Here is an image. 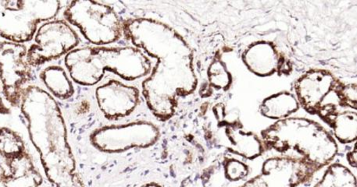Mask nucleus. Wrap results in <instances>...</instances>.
I'll return each instance as SVG.
<instances>
[{
    "mask_svg": "<svg viewBox=\"0 0 357 187\" xmlns=\"http://www.w3.org/2000/svg\"><path fill=\"white\" fill-rule=\"evenodd\" d=\"M96 99L100 111L109 120L131 115L140 101L137 88L116 80H110L96 90Z\"/></svg>",
    "mask_w": 357,
    "mask_h": 187,
    "instance_id": "9d476101",
    "label": "nucleus"
},
{
    "mask_svg": "<svg viewBox=\"0 0 357 187\" xmlns=\"http://www.w3.org/2000/svg\"><path fill=\"white\" fill-rule=\"evenodd\" d=\"M314 187H356L353 172L340 164L331 165Z\"/></svg>",
    "mask_w": 357,
    "mask_h": 187,
    "instance_id": "a211bd4d",
    "label": "nucleus"
},
{
    "mask_svg": "<svg viewBox=\"0 0 357 187\" xmlns=\"http://www.w3.org/2000/svg\"><path fill=\"white\" fill-rule=\"evenodd\" d=\"M160 135V129L153 122L139 120L97 129L90 135V141L97 150L115 154L151 147L157 143Z\"/></svg>",
    "mask_w": 357,
    "mask_h": 187,
    "instance_id": "0eeeda50",
    "label": "nucleus"
},
{
    "mask_svg": "<svg viewBox=\"0 0 357 187\" xmlns=\"http://www.w3.org/2000/svg\"><path fill=\"white\" fill-rule=\"evenodd\" d=\"M341 86L326 71H311L298 81L296 93L303 108L310 113L320 115L328 97L335 92Z\"/></svg>",
    "mask_w": 357,
    "mask_h": 187,
    "instance_id": "9b49d317",
    "label": "nucleus"
},
{
    "mask_svg": "<svg viewBox=\"0 0 357 187\" xmlns=\"http://www.w3.org/2000/svg\"><path fill=\"white\" fill-rule=\"evenodd\" d=\"M124 35L135 48L157 60L142 83V95L155 117L170 120L179 97L192 94L197 86L189 44L170 25L152 18L129 19L124 23Z\"/></svg>",
    "mask_w": 357,
    "mask_h": 187,
    "instance_id": "f257e3e1",
    "label": "nucleus"
},
{
    "mask_svg": "<svg viewBox=\"0 0 357 187\" xmlns=\"http://www.w3.org/2000/svg\"><path fill=\"white\" fill-rule=\"evenodd\" d=\"M266 146L279 152L294 150L303 160L319 170L332 162L337 147L334 138L314 121L303 118H285L262 132Z\"/></svg>",
    "mask_w": 357,
    "mask_h": 187,
    "instance_id": "20e7f679",
    "label": "nucleus"
},
{
    "mask_svg": "<svg viewBox=\"0 0 357 187\" xmlns=\"http://www.w3.org/2000/svg\"><path fill=\"white\" fill-rule=\"evenodd\" d=\"M0 127H1V126H0Z\"/></svg>",
    "mask_w": 357,
    "mask_h": 187,
    "instance_id": "4be33fe9",
    "label": "nucleus"
},
{
    "mask_svg": "<svg viewBox=\"0 0 357 187\" xmlns=\"http://www.w3.org/2000/svg\"><path fill=\"white\" fill-rule=\"evenodd\" d=\"M20 108L50 187H84L76 172L61 109L54 97L40 87L29 86Z\"/></svg>",
    "mask_w": 357,
    "mask_h": 187,
    "instance_id": "f03ea898",
    "label": "nucleus"
},
{
    "mask_svg": "<svg viewBox=\"0 0 357 187\" xmlns=\"http://www.w3.org/2000/svg\"><path fill=\"white\" fill-rule=\"evenodd\" d=\"M140 187H163L160 184L157 183H149L145 185H142Z\"/></svg>",
    "mask_w": 357,
    "mask_h": 187,
    "instance_id": "aec40b11",
    "label": "nucleus"
},
{
    "mask_svg": "<svg viewBox=\"0 0 357 187\" xmlns=\"http://www.w3.org/2000/svg\"><path fill=\"white\" fill-rule=\"evenodd\" d=\"M246 65L257 74L267 76L275 72L278 67V56L271 44H253L244 54Z\"/></svg>",
    "mask_w": 357,
    "mask_h": 187,
    "instance_id": "ddd939ff",
    "label": "nucleus"
},
{
    "mask_svg": "<svg viewBox=\"0 0 357 187\" xmlns=\"http://www.w3.org/2000/svg\"><path fill=\"white\" fill-rule=\"evenodd\" d=\"M63 16L75 26L89 42L102 47L119 41L124 33V23L108 5L92 0L70 2Z\"/></svg>",
    "mask_w": 357,
    "mask_h": 187,
    "instance_id": "423d86ee",
    "label": "nucleus"
},
{
    "mask_svg": "<svg viewBox=\"0 0 357 187\" xmlns=\"http://www.w3.org/2000/svg\"><path fill=\"white\" fill-rule=\"evenodd\" d=\"M240 187H251L250 184H249V182L246 183L245 184H244L243 186H240Z\"/></svg>",
    "mask_w": 357,
    "mask_h": 187,
    "instance_id": "412c9836",
    "label": "nucleus"
},
{
    "mask_svg": "<svg viewBox=\"0 0 357 187\" xmlns=\"http://www.w3.org/2000/svg\"><path fill=\"white\" fill-rule=\"evenodd\" d=\"M332 125L335 137L342 143H351L356 138L357 115L354 112L337 113L328 121Z\"/></svg>",
    "mask_w": 357,
    "mask_h": 187,
    "instance_id": "f3484780",
    "label": "nucleus"
},
{
    "mask_svg": "<svg viewBox=\"0 0 357 187\" xmlns=\"http://www.w3.org/2000/svg\"><path fill=\"white\" fill-rule=\"evenodd\" d=\"M227 135L233 145V150L240 156L252 158L261 154V141L251 133H245L236 131V128L229 127L227 129Z\"/></svg>",
    "mask_w": 357,
    "mask_h": 187,
    "instance_id": "dca6fc26",
    "label": "nucleus"
},
{
    "mask_svg": "<svg viewBox=\"0 0 357 187\" xmlns=\"http://www.w3.org/2000/svg\"><path fill=\"white\" fill-rule=\"evenodd\" d=\"M79 43V35L67 22H45L36 32L35 44L27 51V61L31 67L43 65L66 56Z\"/></svg>",
    "mask_w": 357,
    "mask_h": 187,
    "instance_id": "6e6552de",
    "label": "nucleus"
},
{
    "mask_svg": "<svg viewBox=\"0 0 357 187\" xmlns=\"http://www.w3.org/2000/svg\"><path fill=\"white\" fill-rule=\"evenodd\" d=\"M24 44L0 42V81L3 95L12 107H20L24 86L31 79Z\"/></svg>",
    "mask_w": 357,
    "mask_h": 187,
    "instance_id": "1a4fd4ad",
    "label": "nucleus"
},
{
    "mask_svg": "<svg viewBox=\"0 0 357 187\" xmlns=\"http://www.w3.org/2000/svg\"><path fill=\"white\" fill-rule=\"evenodd\" d=\"M70 79L83 86H93L106 71L128 81L151 74L152 63L144 51L132 47H84L71 50L64 59Z\"/></svg>",
    "mask_w": 357,
    "mask_h": 187,
    "instance_id": "7ed1b4c3",
    "label": "nucleus"
},
{
    "mask_svg": "<svg viewBox=\"0 0 357 187\" xmlns=\"http://www.w3.org/2000/svg\"><path fill=\"white\" fill-rule=\"evenodd\" d=\"M225 172L229 179L236 181V180L241 179L246 176L248 168L238 161L233 160L227 163Z\"/></svg>",
    "mask_w": 357,
    "mask_h": 187,
    "instance_id": "6ab92c4d",
    "label": "nucleus"
},
{
    "mask_svg": "<svg viewBox=\"0 0 357 187\" xmlns=\"http://www.w3.org/2000/svg\"><path fill=\"white\" fill-rule=\"evenodd\" d=\"M61 8L56 0H0V36L8 42H28L38 24L53 20Z\"/></svg>",
    "mask_w": 357,
    "mask_h": 187,
    "instance_id": "39448f33",
    "label": "nucleus"
},
{
    "mask_svg": "<svg viewBox=\"0 0 357 187\" xmlns=\"http://www.w3.org/2000/svg\"><path fill=\"white\" fill-rule=\"evenodd\" d=\"M298 108L295 96L289 93H280L266 99L261 107V113L266 117L280 120L285 119Z\"/></svg>",
    "mask_w": 357,
    "mask_h": 187,
    "instance_id": "2eb2a0df",
    "label": "nucleus"
},
{
    "mask_svg": "<svg viewBox=\"0 0 357 187\" xmlns=\"http://www.w3.org/2000/svg\"><path fill=\"white\" fill-rule=\"evenodd\" d=\"M40 79L54 99L67 100L75 93L73 82L61 67L50 66L44 69L40 74Z\"/></svg>",
    "mask_w": 357,
    "mask_h": 187,
    "instance_id": "4468645a",
    "label": "nucleus"
},
{
    "mask_svg": "<svg viewBox=\"0 0 357 187\" xmlns=\"http://www.w3.org/2000/svg\"><path fill=\"white\" fill-rule=\"evenodd\" d=\"M44 177L30 153L14 160L0 157V187H43Z\"/></svg>",
    "mask_w": 357,
    "mask_h": 187,
    "instance_id": "f8f14e48",
    "label": "nucleus"
}]
</instances>
